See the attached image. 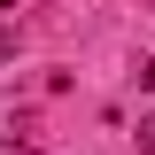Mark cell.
Segmentation results:
<instances>
[{
  "label": "cell",
  "mask_w": 155,
  "mask_h": 155,
  "mask_svg": "<svg viewBox=\"0 0 155 155\" xmlns=\"http://www.w3.org/2000/svg\"><path fill=\"white\" fill-rule=\"evenodd\" d=\"M140 147H147V155H155V116H140Z\"/></svg>",
  "instance_id": "6da1fadb"
},
{
  "label": "cell",
  "mask_w": 155,
  "mask_h": 155,
  "mask_svg": "<svg viewBox=\"0 0 155 155\" xmlns=\"http://www.w3.org/2000/svg\"><path fill=\"white\" fill-rule=\"evenodd\" d=\"M140 85H147V93H155V62H140Z\"/></svg>",
  "instance_id": "7a4b0ae2"
}]
</instances>
